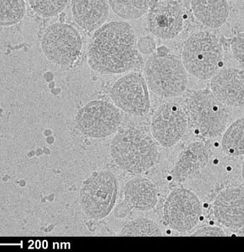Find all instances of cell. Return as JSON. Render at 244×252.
Returning a JSON list of instances; mask_svg holds the SVG:
<instances>
[{"label":"cell","mask_w":244,"mask_h":252,"mask_svg":"<svg viewBox=\"0 0 244 252\" xmlns=\"http://www.w3.org/2000/svg\"><path fill=\"white\" fill-rule=\"evenodd\" d=\"M185 113L195 133L205 139H213L223 134L231 116L210 90H193L185 99Z\"/></svg>","instance_id":"3957f363"},{"label":"cell","mask_w":244,"mask_h":252,"mask_svg":"<svg viewBox=\"0 0 244 252\" xmlns=\"http://www.w3.org/2000/svg\"><path fill=\"white\" fill-rule=\"evenodd\" d=\"M194 17L212 29L223 27L230 16L227 0H190Z\"/></svg>","instance_id":"ac0fdd59"},{"label":"cell","mask_w":244,"mask_h":252,"mask_svg":"<svg viewBox=\"0 0 244 252\" xmlns=\"http://www.w3.org/2000/svg\"><path fill=\"white\" fill-rule=\"evenodd\" d=\"M121 236H163L156 221L148 218H138L126 223L120 231Z\"/></svg>","instance_id":"44dd1931"},{"label":"cell","mask_w":244,"mask_h":252,"mask_svg":"<svg viewBox=\"0 0 244 252\" xmlns=\"http://www.w3.org/2000/svg\"><path fill=\"white\" fill-rule=\"evenodd\" d=\"M134 30L125 21H112L95 31L88 49V63L101 74H120L143 64Z\"/></svg>","instance_id":"6da1fadb"},{"label":"cell","mask_w":244,"mask_h":252,"mask_svg":"<svg viewBox=\"0 0 244 252\" xmlns=\"http://www.w3.org/2000/svg\"><path fill=\"white\" fill-rule=\"evenodd\" d=\"M184 26V13L176 0H152L148 10V27L153 36L160 39L177 37Z\"/></svg>","instance_id":"7c38bea8"},{"label":"cell","mask_w":244,"mask_h":252,"mask_svg":"<svg viewBox=\"0 0 244 252\" xmlns=\"http://www.w3.org/2000/svg\"><path fill=\"white\" fill-rule=\"evenodd\" d=\"M224 52L218 38L210 32L190 35L184 43L182 62L187 73L198 79H211L223 63Z\"/></svg>","instance_id":"5b68a950"},{"label":"cell","mask_w":244,"mask_h":252,"mask_svg":"<svg viewBox=\"0 0 244 252\" xmlns=\"http://www.w3.org/2000/svg\"><path fill=\"white\" fill-rule=\"evenodd\" d=\"M189 235L195 237H223L226 235V233L220 227L208 226L199 228Z\"/></svg>","instance_id":"d4e9b609"},{"label":"cell","mask_w":244,"mask_h":252,"mask_svg":"<svg viewBox=\"0 0 244 252\" xmlns=\"http://www.w3.org/2000/svg\"><path fill=\"white\" fill-rule=\"evenodd\" d=\"M41 48L47 59L52 63L60 66H71L80 56L83 39L74 27L67 23H55L45 32Z\"/></svg>","instance_id":"9c48e42d"},{"label":"cell","mask_w":244,"mask_h":252,"mask_svg":"<svg viewBox=\"0 0 244 252\" xmlns=\"http://www.w3.org/2000/svg\"><path fill=\"white\" fill-rule=\"evenodd\" d=\"M212 93L228 108H243L244 103V69L222 68L212 76Z\"/></svg>","instance_id":"9a60e30c"},{"label":"cell","mask_w":244,"mask_h":252,"mask_svg":"<svg viewBox=\"0 0 244 252\" xmlns=\"http://www.w3.org/2000/svg\"><path fill=\"white\" fill-rule=\"evenodd\" d=\"M210 158V147L201 141L190 143L179 155L170 177L177 183H183L205 168Z\"/></svg>","instance_id":"2e32d148"},{"label":"cell","mask_w":244,"mask_h":252,"mask_svg":"<svg viewBox=\"0 0 244 252\" xmlns=\"http://www.w3.org/2000/svg\"><path fill=\"white\" fill-rule=\"evenodd\" d=\"M110 96L119 109L133 116H147L151 108L150 90L141 73H127L110 90Z\"/></svg>","instance_id":"30bf717a"},{"label":"cell","mask_w":244,"mask_h":252,"mask_svg":"<svg viewBox=\"0 0 244 252\" xmlns=\"http://www.w3.org/2000/svg\"><path fill=\"white\" fill-rule=\"evenodd\" d=\"M110 151L117 166L135 175L150 171L160 158L159 149L153 137L133 126L123 128L113 137Z\"/></svg>","instance_id":"7a4b0ae2"},{"label":"cell","mask_w":244,"mask_h":252,"mask_svg":"<svg viewBox=\"0 0 244 252\" xmlns=\"http://www.w3.org/2000/svg\"><path fill=\"white\" fill-rule=\"evenodd\" d=\"M202 212L201 201L193 191L174 189L163 205V223L174 231L188 233L198 226Z\"/></svg>","instance_id":"52a82bcc"},{"label":"cell","mask_w":244,"mask_h":252,"mask_svg":"<svg viewBox=\"0 0 244 252\" xmlns=\"http://www.w3.org/2000/svg\"><path fill=\"white\" fill-rule=\"evenodd\" d=\"M222 151L230 157H242L244 154V120L238 118L227 126L222 137Z\"/></svg>","instance_id":"d6986e66"},{"label":"cell","mask_w":244,"mask_h":252,"mask_svg":"<svg viewBox=\"0 0 244 252\" xmlns=\"http://www.w3.org/2000/svg\"><path fill=\"white\" fill-rule=\"evenodd\" d=\"M118 193V179L113 173L107 170L93 172L80 188L82 210L92 220H103L113 210Z\"/></svg>","instance_id":"8992f818"},{"label":"cell","mask_w":244,"mask_h":252,"mask_svg":"<svg viewBox=\"0 0 244 252\" xmlns=\"http://www.w3.org/2000/svg\"><path fill=\"white\" fill-rule=\"evenodd\" d=\"M158 201L156 185L148 178L136 177L123 189V200L115 211L117 218H124L131 210L148 212L154 209Z\"/></svg>","instance_id":"4fadbf2b"},{"label":"cell","mask_w":244,"mask_h":252,"mask_svg":"<svg viewBox=\"0 0 244 252\" xmlns=\"http://www.w3.org/2000/svg\"><path fill=\"white\" fill-rule=\"evenodd\" d=\"M138 51L144 55H150L156 49V43L150 37H143L137 43Z\"/></svg>","instance_id":"484cf974"},{"label":"cell","mask_w":244,"mask_h":252,"mask_svg":"<svg viewBox=\"0 0 244 252\" xmlns=\"http://www.w3.org/2000/svg\"><path fill=\"white\" fill-rule=\"evenodd\" d=\"M71 11L77 24L86 31H96L110 14L108 0H71Z\"/></svg>","instance_id":"e0dca14e"},{"label":"cell","mask_w":244,"mask_h":252,"mask_svg":"<svg viewBox=\"0 0 244 252\" xmlns=\"http://www.w3.org/2000/svg\"><path fill=\"white\" fill-rule=\"evenodd\" d=\"M31 9L42 17L58 16L67 6L68 0H29Z\"/></svg>","instance_id":"603a6c76"},{"label":"cell","mask_w":244,"mask_h":252,"mask_svg":"<svg viewBox=\"0 0 244 252\" xmlns=\"http://www.w3.org/2000/svg\"><path fill=\"white\" fill-rule=\"evenodd\" d=\"M232 54L236 60L238 62L242 67L244 63V33L236 35L231 41Z\"/></svg>","instance_id":"cb8c5ba5"},{"label":"cell","mask_w":244,"mask_h":252,"mask_svg":"<svg viewBox=\"0 0 244 252\" xmlns=\"http://www.w3.org/2000/svg\"><path fill=\"white\" fill-rule=\"evenodd\" d=\"M26 13L25 0H0V26L17 24Z\"/></svg>","instance_id":"7402d4cb"},{"label":"cell","mask_w":244,"mask_h":252,"mask_svg":"<svg viewBox=\"0 0 244 252\" xmlns=\"http://www.w3.org/2000/svg\"><path fill=\"white\" fill-rule=\"evenodd\" d=\"M160 47L152 55L145 66V79L149 90L163 98L181 96L188 86V73L181 59Z\"/></svg>","instance_id":"277c9868"},{"label":"cell","mask_w":244,"mask_h":252,"mask_svg":"<svg viewBox=\"0 0 244 252\" xmlns=\"http://www.w3.org/2000/svg\"><path fill=\"white\" fill-rule=\"evenodd\" d=\"M188 120L183 107L175 102L160 105L151 121L152 136L163 148L177 145L186 133Z\"/></svg>","instance_id":"8fae6325"},{"label":"cell","mask_w":244,"mask_h":252,"mask_svg":"<svg viewBox=\"0 0 244 252\" xmlns=\"http://www.w3.org/2000/svg\"><path fill=\"white\" fill-rule=\"evenodd\" d=\"M152 0H108L110 8L119 17L134 21L148 12Z\"/></svg>","instance_id":"ffe728a7"},{"label":"cell","mask_w":244,"mask_h":252,"mask_svg":"<svg viewBox=\"0 0 244 252\" xmlns=\"http://www.w3.org/2000/svg\"><path fill=\"white\" fill-rule=\"evenodd\" d=\"M123 120L120 110L104 100L87 103L78 112L75 119L80 133L92 138H105L118 131Z\"/></svg>","instance_id":"ba28073f"},{"label":"cell","mask_w":244,"mask_h":252,"mask_svg":"<svg viewBox=\"0 0 244 252\" xmlns=\"http://www.w3.org/2000/svg\"><path fill=\"white\" fill-rule=\"evenodd\" d=\"M213 215L220 225L237 231L244 226V193L239 188L222 190L215 198L212 206Z\"/></svg>","instance_id":"5bb4252c"}]
</instances>
